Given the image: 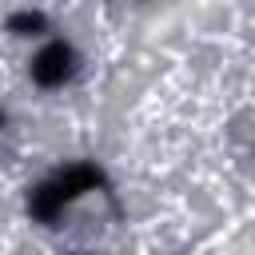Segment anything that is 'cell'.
I'll use <instances>...</instances> for the list:
<instances>
[{
	"mask_svg": "<svg viewBox=\"0 0 255 255\" xmlns=\"http://www.w3.org/2000/svg\"><path fill=\"white\" fill-rule=\"evenodd\" d=\"M100 183H104L100 167H92V163H72L68 171H60L56 179H48V183H40V187L32 191L28 211H32V219L52 223V219L60 215V207H64V203H72V199H76V195H84V191H96Z\"/></svg>",
	"mask_w": 255,
	"mask_h": 255,
	"instance_id": "cell-1",
	"label": "cell"
},
{
	"mask_svg": "<svg viewBox=\"0 0 255 255\" xmlns=\"http://www.w3.org/2000/svg\"><path fill=\"white\" fill-rule=\"evenodd\" d=\"M72 48L68 44H48V48H40L36 56H32V80L40 84V88H60L68 76H72Z\"/></svg>",
	"mask_w": 255,
	"mask_h": 255,
	"instance_id": "cell-2",
	"label": "cell"
},
{
	"mask_svg": "<svg viewBox=\"0 0 255 255\" xmlns=\"http://www.w3.org/2000/svg\"><path fill=\"white\" fill-rule=\"evenodd\" d=\"M8 28H12V32H20V36H28V32L36 36V32H44V28H48V20H44L40 12H16V16H8Z\"/></svg>",
	"mask_w": 255,
	"mask_h": 255,
	"instance_id": "cell-3",
	"label": "cell"
}]
</instances>
